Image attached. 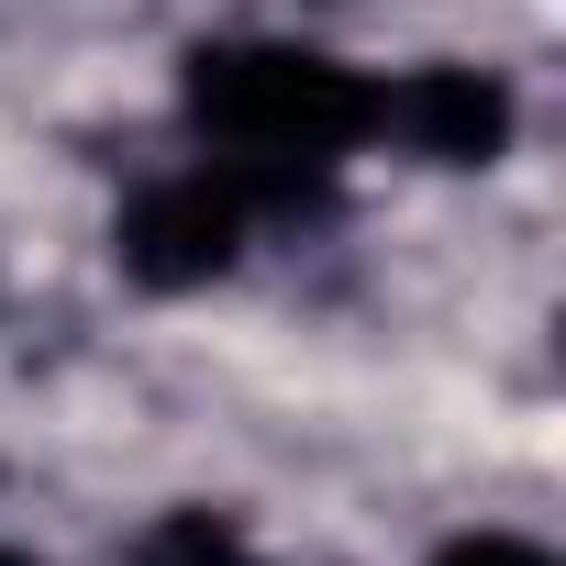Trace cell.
<instances>
[{
	"mask_svg": "<svg viewBox=\"0 0 566 566\" xmlns=\"http://www.w3.org/2000/svg\"><path fill=\"white\" fill-rule=\"evenodd\" d=\"M0 566H34V555H12V544H0Z\"/></svg>",
	"mask_w": 566,
	"mask_h": 566,
	"instance_id": "6",
	"label": "cell"
},
{
	"mask_svg": "<svg viewBox=\"0 0 566 566\" xmlns=\"http://www.w3.org/2000/svg\"><path fill=\"white\" fill-rule=\"evenodd\" d=\"M244 255V189L233 178H156L123 211V277L134 290H211Z\"/></svg>",
	"mask_w": 566,
	"mask_h": 566,
	"instance_id": "2",
	"label": "cell"
},
{
	"mask_svg": "<svg viewBox=\"0 0 566 566\" xmlns=\"http://www.w3.org/2000/svg\"><path fill=\"white\" fill-rule=\"evenodd\" d=\"M134 566H255V544H244V522L233 511H156L145 533H134Z\"/></svg>",
	"mask_w": 566,
	"mask_h": 566,
	"instance_id": "4",
	"label": "cell"
},
{
	"mask_svg": "<svg viewBox=\"0 0 566 566\" xmlns=\"http://www.w3.org/2000/svg\"><path fill=\"white\" fill-rule=\"evenodd\" d=\"M378 134H400L411 156H433V167H489L500 145H511V90L489 78V67H411V78H389L378 90Z\"/></svg>",
	"mask_w": 566,
	"mask_h": 566,
	"instance_id": "3",
	"label": "cell"
},
{
	"mask_svg": "<svg viewBox=\"0 0 566 566\" xmlns=\"http://www.w3.org/2000/svg\"><path fill=\"white\" fill-rule=\"evenodd\" d=\"M433 566H555L544 544H522V533H467V544H444Z\"/></svg>",
	"mask_w": 566,
	"mask_h": 566,
	"instance_id": "5",
	"label": "cell"
},
{
	"mask_svg": "<svg viewBox=\"0 0 566 566\" xmlns=\"http://www.w3.org/2000/svg\"><path fill=\"white\" fill-rule=\"evenodd\" d=\"M189 123L211 145H233V189L255 200H301V178H323L334 156H356L378 134V90L312 45H200L178 78Z\"/></svg>",
	"mask_w": 566,
	"mask_h": 566,
	"instance_id": "1",
	"label": "cell"
}]
</instances>
